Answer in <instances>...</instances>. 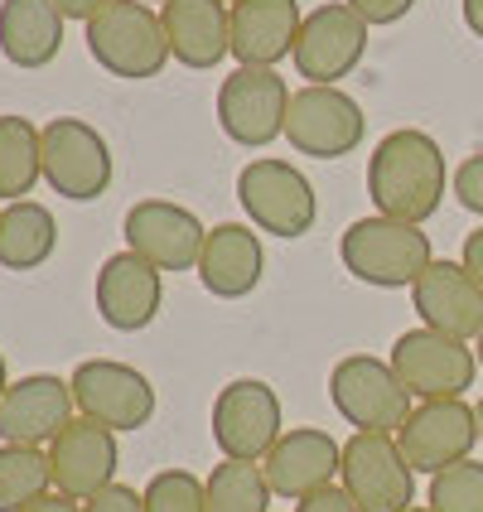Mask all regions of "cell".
Instances as JSON below:
<instances>
[{"mask_svg": "<svg viewBox=\"0 0 483 512\" xmlns=\"http://www.w3.org/2000/svg\"><path fill=\"white\" fill-rule=\"evenodd\" d=\"M87 54L97 68H107L112 78H126V83L160 78L170 63L160 10H150L141 0H112L107 10L87 20Z\"/></svg>", "mask_w": 483, "mask_h": 512, "instance_id": "3", "label": "cell"}, {"mask_svg": "<svg viewBox=\"0 0 483 512\" xmlns=\"http://www.w3.org/2000/svg\"><path fill=\"white\" fill-rule=\"evenodd\" d=\"M459 15H464V25L474 39H483V0H459Z\"/></svg>", "mask_w": 483, "mask_h": 512, "instance_id": "38", "label": "cell"}, {"mask_svg": "<svg viewBox=\"0 0 483 512\" xmlns=\"http://www.w3.org/2000/svg\"><path fill=\"white\" fill-rule=\"evenodd\" d=\"M339 484L358 512H411L416 508V469L406 464L397 435H368L353 430L343 440Z\"/></svg>", "mask_w": 483, "mask_h": 512, "instance_id": "8", "label": "cell"}, {"mask_svg": "<svg viewBox=\"0 0 483 512\" xmlns=\"http://www.w3.org/2000/svg\"><path fill=\"white\" fill-rule=\"evenodd\" d=\"M300 0H237L232 5V58L237 68H276L295 54L300 39Z\"/></svg>", "mask_w": 483, "mask_h": 512, "instance_id": "21", "label": "cell"}, {"mask_svg": "<svg viewBox=\"0 0 483 512\" xmlns=\"http://www.w3.org/2000/svg\"><path fill=\"white\" fill-rule=\"evenodd\" d=\"M141 5H160V10H165V5H170V0H141Z\"/></svg>", "mask_w": 483, "mask_h": 512, "instance_id": "42", "label": "cell"}, {"mask_svg": "<svg viewBox=\"0 0 483 512\" xmlns=\"http://www.w3.org/2000/svg\"><path fill=\"white\" fill-rule=\"evenodd\" d=\"M290 83L276 68H232L218 87V126L242 150H266L285 136Z\"/></svg>", "mask_w": 483, "mask_h": 512, "instance_id": "11", "label": "cell"}, {"mask_svg": "<svg viewBox=\"0 0 483 512\" xmlns=\"http://www.w3.org/2000/svg\"><path fill=\"white\" fill-rule=\"evenodd\" d=\"M83 512H145V493H136L131 484H112L97 498H87Z\"/></svg>", "mask_w": 483, "mask_h": 512, "instance_id": "32", "label": "cell"}, {"mask_svg": "<svg viewBox=\"0 0 483 512\" xmlns=\"http://www.w3.org/2000/svg\"><path fill=\"white\" fill-rule=\"evenodd\" d=\"M145 493V512H208V488L189 469H160Z\"/></svg>", "mask_w": 483, "mask_h": 512, "instance_id": "30", "label": "cell"}, {"mask_svg": "<svg viewBox=\"0 0 483 512\" xmlns=\"http://www.w3.org/2000/svg\"><path fill=\"white\" fill-rule=\"evenodd\" d=\"M285 435V411L271 382L261 377H237L213 397V445L223 459H261Z\"/></svg>", "mask_w": 483, "mask_h": 512, "instance_id": "10", "label": "cell"}, {"mask_svg": "<svg viewBox=\"0 0 483 512\" xmlns=\"http://www.w3.org/2000/svg\"><path fill=\"white\" fill-rule=\"evenodd\" d=\"M73 401H78V416L97 421L107 430H141L155 416V387L141 368L131 363H116V358H87L73 368Z\"/></svg>", "mask_w": 483, "mask_h": 512, "instance_id": "13", "label": "cell"}, {"mask_svg": "<svg viewBox=\"0 0 483 512\" xmlns=\"http://www.w3.org/2000/svg\"><path fill=\"white\" fill-rule=\"evenodd\" d=\"M165 305V271H155L145 256L116 252L97 271V319L116 334H141L155 324Z\"/></svg>", "mask_w": 483, "mask_h": 512, "instance_id": "18", "label": "cell"}, {"mask_svg": "<svg viewBox=\"0 0 483 512\" xmlns=\"http://www.w3.org/2000/svg\"><path fill=\"white\" fill-rule=\"evenodd\" d=\"M208 488V512H271V484L252 459H223L203 479Z\"/></svg>", "mask_w": 483, "mask_h": 512, "instance_id": "28", "label": "cell"}, {"mask_svg": "<svg viewBox=\"0 0 483 512\" xmlns=\"http://www.w3.org/2000/svg\"><path fill=\"white\" fill-rule=\"evenodd\" d=\"M126 252L145 256L155 271H199L208 228L199 223V213H189L184 203L170 199H141L126 208Z\"/></svg>", "mask_w": 483, "mask_h": 512, "instance_id": "14", "label": "cell"}, {"mask_svg": "<svg viewBox=\"0 0 483 512\" xmlns=\"http://www.w3.org/2000/svg\"><path fill=\"white\" fill-rule=\"evenodd\" d=\"M78 401L73 382L58 372H29L20 382H10V392L0 397V445H34L49 450L63 426L73 421Z\"/></svg>", "mask_w": 483, "mask_h": 512, "instance_id": "16", "label": "cell"}, {"mask_svg": "<svg viewBox=\"0 0 483 512\" xmlns=\"http://www.w3.org/2000/svg\"><path fill=\"white\" fill-rule=\"evenodd\" d=\"M339 469H343V445L319 426H295L285 430L281 440L271 445V455L261 459V474L276 498H310L319 488L339 484Z\"/></svg>", "mask_w": 483, "mask_h": 512, "instance_id": "17", "label": "cell"}, {"mask_svg": "<svg viewBox=\"0 0 483 512\" xmlns=\"http://www.w3.org/2000/svg\"><path fill=\"white\" fill-rule=\"evenodd\" d=\"M450 189H455L459 208H469V213H479L483 218V150L459 160L455 174H450Z\"/></svg>", "mask_w": 483, "mask_h": 512, "instance_id": "31", "label": "cell"}, {"mask_svg": "<svg viewBox=\"0 0 483 512\" xmlns=\"http://www.w3.org/2000/svg\"><path fill=\"white\" fill-rule=\"evenodd\" d=\"M450 189V165L445 150L426 131H387L368 155V199L382 218H401V223H430L445 203Z\"/></svg>", "mask_w": 483, "mask_h": 512, "instance_id": "1", "label": "cell"}, {"mask_svg": "<svg viewBox=\"0 0 483 512\" xmlns=\"http://www.w3.org/2000/svg\"><path fill=\"white\" fill-rule=\"evenodd\" d=\"M266 252H261V232L252 223H218L208 228L199 256V281L213 300H242L261 285Z\"/></svg>", "mask_w": 483, "mask_h": 512, "instance_id": "23", "label": "cell"}, {"mask_svg": "<svg viewBox=\"0 0 483 512\" xmlns=\"http://www.w3.org/2000/svg\"><path fill=\"white\" fill-rule=\"evenodd\" d=\"M426 508L430 512H483V464L479 459H459L450 469L430 474Z\"/></svg>", "mask_w": 483, "mask_h": 512, "instance_id": "29", "label": "cell"}, {"mask_svg": "<svg viewBox=\"0 0 483 512\" xmlns=\"http://www.w3.org/2000/svg\"><path fill=\"white\" fill-rule=\"evenodd\" d=\"M10 392V363H5V353H0V397Z\"/></svg>", "mask_w": 483, "mask_h": 512, "instance_id": "39", "label": "cell"}, {"mask_svg": "<svg viewBox=\"0 0 483 512\" xmlns=\"http://www.w3.org/2000/svg\"><path fill=\"white\" fill-rule=\"evenodd\" d=\"M107 5H112V0H58L63 20H83V25L97 15V10H107Z\"/></svg>", "mask_w": 483, "mask_h": 512, "instance_id": "37", "label": "cell"}, {"mask_svg": "<svg viewBox=\"0 0 483 512\" xmlns=\"http://www.w3.org/2000/svg\"><path fill=\"white\" fill-rule=\"evenodd\" d=\"M223 5H237V0H223Z\"/></svg>", "mask_w": 483, "mask_h": 512, "instance_id": "44", "label": "cell"}, {"mask_svg": "<svg viewBox=\"0 0 483 512\" xmlns=\"http://www.w3.org/2000/svg\"><path fill=\"white\" fill-rule=\"evenodd\" d=\"M295 512H358V503L348 498L343 484H329V488H319V493H310V498H300Z\"/></svg>", "mask_w": 483, "mask_h": 512, "instance_id": "34", "label": "cell"}, {"mask_svg": "<svg viewBox=\"0 0 483 512\" xmlns=\"http://www.w3.org/2000/svg\"><path fill=\"white\" fill-rule=\"evenodd\" d=\"M49 464H54V488L68 498H97L102 488L116 484V469H121V450H116V430L97 426L87 416H73L63 435L49 445Z\"/></svg>", "mask_w": 483, "mask_h": 512, "instance_id": "20", "label": "cell"}, {"mask_svg": "<svg viewBox=\"0 0 483 512\" xmlns=\"http://www.w3.org/2000/svg\"><path fill=\"white\" fill-rule=\"evenodd\" d=\"M387 363L397 368V377L416 401H459L479 377V353L450 334H435L426 324L397 334Z\"/></svg>", "mask_w": 483, "mask_h": 512, "instance_id": "9", "label": "cell"}, {"mask_svg": "<svg viewBox=\"0 0 483 512\" xmlns=\"http://www.w3.org/2000/svg\"><path fill=\"white\" fill-rule=\"evenodd\" d=\"M160 20H165L174 63L208 73L223 58H232V5L223 0H170Z\"/></svg>", "mask_w": 483, "mask_h": 512, "instance_id": "22", "label": "cell"}, {"mask_svg": "<svg viewBox=\"0 0 483 512\" xmlns=\"http://www.w3.org/2000/svg\"><path fill=\"white\" fill-rule=\"evenodd\" d=\"M339 256L353 281L377 285V290H411L430 271L435 247H430V232H421L416 223L372 213L348 223V232L339 237Z\"/></svg>", "mask_w": 483, "mask_h": 512, "instance_id": "2", "label": "cell"}, {"mask_svg": "<svg viewBox=\"0 0 483 512\" xmlns=\"http://www.w3.org/2000/svg\"><path fill=\"white\" fill-rule=\"evenodd\" d=\"M58 252V223L44 203L20 199L0 208V266L5 271H39Z\"/></svg>", "mask_w": 483, "mask_h": 512, "instance_id": "25", "label": "cell"}, {"mask_svg": "<svg viewBox=\"0 0 483 512\" xmlns=\"http://www.w3.org/2000/svg\"><path fill=\"white\" fill-rule=\"evenodd\" d=\"M63 49L58 0H0V54L15 68H49Z\"/></svg>", "mask_w": 483, "mask_h": 512, "instance_id": "24", "label": "cell"}, {"mask_svg": "<svg viewBox=\"0 0 483 512\" xmlns=\"http://www.w3.org/2000/svg\"><path fill=\"white\" fill-rule=\"evenodd\" d=\"M363 20H368V29L377 25H397V20H406L411 10H416V0H348Z\"/></svg>", "mask_w": 483, "mask_h": 512, "instance_id": "33", "label": "cell"}, {"mask_svg": "<svg viewBox=\"0 0 483 512\" xmlns=\"http://www.w3.org/2000/svg\"><path fill=\"white\" fill-rule=\"evenodd\" d=\"M20 512H83V503L78 498H68V493H44L39 503H29V508H20Z\"/></svg>", "mask_w": 483, "mask_h": 512, "instance_id": "36", "label": "cell"}, {"mask_svg": "<svg viewBox=\"0 0 483 512\" xmlns=\"http://www.w3.org/2000/svg\"><path fill=\"white\" fill-rule=\"evenodd\" d=\"M329 401L353 430L368 435H397L406 416L416 411V397L406 392V382L387 358L372 353H348L329 372Z\"/></svg>", "mask_w": 483, "mask_h": 512, "instance_id": "4", "label": "cell"}, {"mask_svg": "<svg viewBox=\"0 0 483 512\" xmlns=\"http://www.w3.org/2000/svg\"><path fill=\"white\" fill-rule=\"evenodd\" d=\"M54 493V464L49 450L34 445H0V512H20Z\"/></svg>", "mask_w": 483, "mask_h": 512, "instance_id": "27", "label": "cell"}, {"mask_svg": "<svg viewBox=\"0 0 483 512\" xmlns=\"http://www.w3.org/2000/svg\"><path fill=\"white\" fill-rule=\"evenodd\" d=\"M44 179V136L29 116H0V199L20 203Z\"/></svg>", "mask_w": 483, "mask_h": 512, "instance_id": "26", "label": "cell"}, {"mask_svg": "<svg viewBox=\"0 0 483 512\" xmlns=\"http://www.w3.org/2000/svg\"><path fill=\"white\" fill-rule=\"evenodd\" d=\"M363 54H368V20L348 0H329L305 15L290 58L310 87H339V78H348L363 63Z\"/></svg>", "mask_w": 483, "mask_h": 512, "instance_id": "12", "label": "cell"}, {"mask_svg": "<svg viewBox=\"0 0 483 512\" xmlns=\"http://www.w3.org/2000/svg\"><path fill=\"white\" fill-rule=\"evenodd\" d=\"M411 305L421 324L459 343H479L483 334V285L464 271V261H430V271L411 285Z\"/></svg>", "mask_w": 483, "mask_h": 512, "instance_id": "19", "label": "cell"}, {"mask_svg": "<svg viewBox=\"0 0 483 512\" xmlns=\"http://www.w3.org/2000/svg\"><path fill=\"white\" fill-rule=\"evenodd\" d=\"M397 445L416 474H440L459 459H474L479 445V421L474 406L459 401H416V411L397 430Z\"/></svg>", "mask_w": 483, "mask_h": 512, "instance_id": "15", "label": "cell"}, {"mask_svg": "<svg viewBox=\"0 0 483 512\" xmlns=\"http://www.w3.org/2000/svg\"><path fill=\"white\" fill-rule=\"evenodd\" d=\"M368 136V116L358 107V97H348L343 87H295L290 92V112H285V141L295 155L310 160H343L353 155Z\"/></svg>", "mask_w": 483, "mask_h": 512, "instance_id": "7", "label": "cell"}, {"mask_svg": "<svg viewBox=\"0 0 483 512\" xmlns=\"http://www.w3.org/2000/svg\"><path fill=\"white\" fill-rule=\"evenodd\" d=\"M474 421H479V440H483V397L474 401Z\"/></svg>", "mask_w": 483, "mask_h": 512, "instance_id": "40", "label": "cell"}, {"mask_svg": "<svg viewBox=\"0 0 483 512\" xmlns=\"http://www.w3.org/2000/svg\"><path fill=\"white\" fill-rule=\"evenodd\" d=\"M474 353H479V368H483V334H479V343H474Z\"/></svg>", "mask_w": 483, "mask_h": 512, "instance_id": "41", "label": "cell"}, {"mask_svg": "<svg viewBox=\"0 0 483 512\" xmlns=\"http://www.w3.org/2000/svg\"><path fill=\"white\" fill-rule=\"evenodd\" d=\"M237 203L247 213V223L256 232H271V237H305L319 218V199H314V184L295 170L290 160L276 155H261L252 165H242L237 174Z\"/></svg>", "mask_w": 483, "mask_h": 512, "instance_id": "5", "label": "cell"}, {"mask_svg": "<svg viewBox=\"0 0 483 512\" xmlns=\"http://www.w3.org/2000/svg\"><path fill=\"white\" fill-rule=\"evenodd\" d=\"M459 261H464V271H469V276L483 285V223L469 232V237H464V252H459Z\"/></svg>", "mask_w": 483, "mask_h": 512, "instance_id": "35", "label": "cell"}, {"mask_svg": "<svg viewBox=\"0 0 483 512\" xmlns=\"http://www.w3.org/2000/svg\"><path fill=\"white\" fill-rule=\"evenodd\" d=\"M411 512H430V508H411Z\"/></svg>", "mask_w": 483, "mask_h": 512, "instance_id": "43", "label": "cell"}, {"mask_svg": "<svg viewBox=\"0 0 483 512\" xmlns=\"http://www.w3.org/2000/svg\"><path fill=\"white\" fill-rule=\"evenodd\" d=\"M44 136V179L58 199L92 203L112 189V145L83 116H54Z\"/></svg>", "mask_w": 483, "mask_h": 512, "instance_id": "6", "label": "cell"}]
</instances>
